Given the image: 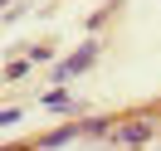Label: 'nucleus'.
Instances as JSON below:
<instances>
[{"instance_id": "nucleus-8", "label": "nucleus", "mask_w": 161, "mask_h": 151, "mask_svg": "<svg viewBox=\"0 0 161 151\" xmlns=\"http://www.w3.org/2000/svg\"><path fill=\"white\" fill-rule=\"evenodd\" d=\"M20 117H25V112L15 107V102H10V107H5V112H0V122H5V127H20Z\"/></svg>"}, {"instance_id": "nucleus-5", "label": "nucleus", "mask_w": 161, "mask_h": 151, "mask_svg": "<svg viewBox=\"0 0 161 151\" xmlns=\"http://www.w3.org/2000/svg\"><path fill=\"white\" fill-rule=\"evenodd\" d=\"M117 122H122V117H83L78 132H83V137H112V132H117Z\"/></svg>"}, {"instance_id": "nucleus-2", "label": "nucleus", "mask_w": 161, "mask_h": 151, "mask_svg": "<svg viewBox=\"0 0 161 151\" xmlns=\"http://www.w3.org/2000/svg\"><path fill=\"white\" fill-rule=\"evenodd\" d=\"M156 137V117H147V112H137V117H122L117 132H112V146H147V141Z\"/></svg>"}, {"instance_id": "nucleus-9", "label": "nucleus", "mask_w": 161, "mask_h": 151, "mask_svg": "<svg viewBox=\"0 0 161 151\" xmlns=\"http://www.w3.org/2000/svg\"><path fill=\"white\" fill-rule=\"evenodd\" d=\"M10 5H15V0H10Z\"/></svg>"}, {"instance_id": "nucleus-3", "label": "nucleus", "mask_w": 161, "mask_h": 151, "mask_svg": "<svg viewBox=\"0 0 161 151\" xmlns=\"http://www.w3.org/2000/svg\"><path fill=\"white\" fill-rule=\"evenodd\" d=\"M39 107H44V112H59V117H69V122H83V117H88V102L73 98L64 83H54L49 93H39Z\"/></svg>"}, {"instance_id": "nucleus-7", "label": "nucleus", "mask_w": 161, "mask_h": 151, "mask_svg": "<svg viewBox=\"0 0 161 151\" xmlns=\"http://www.w3.org/2000/svg\"><path fill=\"white\" fill-rule=\"evenodd\" d=\"M25 59H30V63H49L54 49H49V44H30V49H25Z\"/></svg>"}, {"instance_id": "nucleus-6", "label": "nucleus", "mask_w": 161, "mask_h": 151, "mask_svg": "<svg viewBox=\"0 0 161 151\" xmlns=\"http://www.w3.org/2000/svg\"><path fill=\"white\" fill-rule=\"evenodd\" d=\"M30 68H34L30 59H10V63H5V83H20V78H30Z\"/></svg>"}, {"instance_id": "nucleus-1", "label": "nucleus", "mask_w": 161, "mask_h": 151, "mask_svg": "<svg viewBox=\"0 0 161 151\" xmlns=\"http://www.w3.org/2000/svg\"><path fill=\"white\" fill-rule=\"evenodd\" d=\"M98 54H103V44H98V39H83L78 49L69 54V59L54 63V83H69V78H78V73H88L93 63H98Z\"/></svg>"}, {"instance_id": "nucleus-4", "label": "nucleus", "mask_w": 161, "mask_h": 151, "mask_svg": "<svg viewBox=\"0 0 161 151\" xmlns=\"http://www.w3.org/2000/svg\"><path fill=\"white\" fill-rule=\"evenodd\" d=\"M83 132H78V122H64L59 132H49V137H39L34 141V151H64V146H73Z\"/></svg>"}]
</instances>
